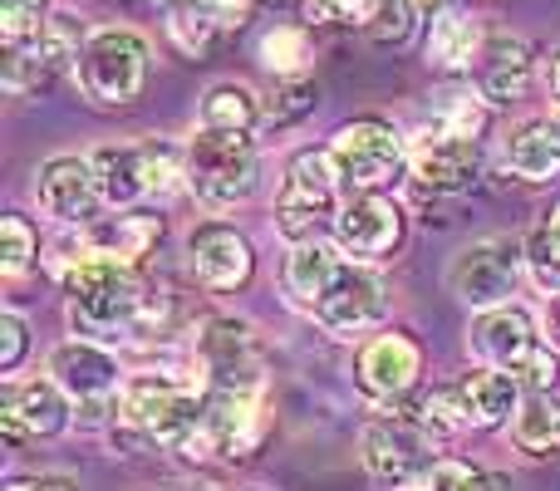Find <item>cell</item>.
Here are the masks:
<instances>
[{
  "label": "cell",
  "mask_w": 560,
  "mask_h": 491,
  "mask_svg": "<svg viewBox=\"0 0 560 491\" xmlns=\"http://www.w3.org/2000/svg\"><path fill=\"white\" fill-rule=\"evenodd\" d=\"M94 173L104 183V197L114 212H133L148 202V177H143V143L138 148H94Z\"/></svg>",
  "instance_id": "obj_26"
},
{
  "label": "cell",
  "mask_w": 560,
  "mask_h": 491,
  "mask_svg": "<svg viewBox=\"0 0 560 491\" xmlns=\"http://www.w3.org/2000/svg\"><path fill=\"white\" fill-rule=\"evenodd\" d=\"M256 59H261V69L276 79H305L310 59H315V39H310L305 25H276L261 35Z\"/></svg>",
  "instance_id": "obj_29"
},
{
  "label": "cell",
  "mask_w": 560,
  "mask_h": 491,
  "mask_svg": "<svg viewBox=\"0 0 560 491\" xmlns=\"http://www.w3.org/2000/svg\"><path fill=\"white\" fill-rule=\"evenodd\" d=\"M310 315H315L329 335L354 339V335H364V329L384 325L388 290H384V280H378L369 266L345 260V266H339V276L329 280V290L315 300V305H310Z\"/></svg>",
  "instance_id": "obj_16"
},
{
  "label": "cell",
  "mask_w": 560,
  "mask_h": 491,
  "mask_svg": "<svg viewBox=\"0 0 560 491\" xmlns=\"http://www.w3.org/2000/svg\"><path fill=\"white\" fill-rule=\"evenodd\" d=\"M187 270L197 276V285L217 290V295H232V290L252 285L256 246H252V236L226 222H197L187 232Z\"/></svg>",
  "instance_id": "obj_17"
},
{
  "label": "cell",
  "mask_w": 560,
  "mask_h": 491,
  "mask_svg": "<svg viewBox=\"0 0 560 491\" xmlns=\"http://www.w3.org/2000/svg\"><path fill=\"white\" fill-rule=\"evenodd\" d=\"M423 378V344L413 339V329H378L374 339H364L354 354V384L369 404L398 408Z\"/></svg>",
  "instance_id": "obj_13"
},
{
  "label": "cell",
  "mask_w": 560,
  "mask_h": 491,
  "mask_svg": "<svg viewBox=\"0 0 560 491\" xmlns=\"http://www.w3.org/2000/svg\"><path fill=\"white\" fill-rule=\"evenodd\" d=\"M526 388L516 384L512 374H502V369H467L463 378H453V384H438L428 388V394H418V404L408 408L413 418H423L433 433H463V428H502L516 418V408H522Z\"/></svg>",
  "instance_id": "obj_4"
},
{
  "label": "cell",
  "mask_w": 560,
  "mask_h": 491,
  "mask_svg": "<svg viewBox=\"0 0 560 491\" xmlns=\"http://www.w3.org/2000/svg\"><path fill=\"white\" fill-rule=\"evenodd\" d=\"M512 443L526 457H560V398L556 394H526L512 418Z\"/></svg>",
  "instance_id": "obj_27"
},
{
  "label": "cell",
  "mask_w": 560,
  "mask_h": 491,
  "mask_svg": "<svg viewBox=\"0 0 560 491\" xmlns=\"http://www.w3.org/2000/svg\"><path fill=\"white\" fill-rule=\"evenodd\" d=\"M443 133H457V138H477L487 128V98L472 94V89H447L438 94V124Z\"/></svg>",
  "instance_id": "obj_35"
},
{
  "label": "cell",
  "mask_w": 560,
  "mask_h": 491,
  "mask_svg": "<svg viewBox=\"0 0 560 491\" xmlns=\"http://www.w3.org/2000/svg\"><path fill=\"white\" fill-rule=\"evenodd\" d=\"M546 124H551V133H556V143H560V108H556L551 118H546Z\"/></svg>",
  "instance_id": "obj_47"
},
{
  "label": "cell",
  "mask_w": 560,
  "mask_h": 491,
  "mask_svg": "<svg viewBox=\"0 0 560 491\" xmlns=\"http://www.w3.org/2000/svg\"><path fill=\"white\" fill-rule=\"evenodd\" d=\"M45 0H0V39L10 45H30L45 30Z\"/></svg>",
  "instance_id": "obj_38"
},
{
  "label": "cell",
  "mask_w": 560,
  "mask_h": 491,
  "mask_svg": "<svg viewBox=\"0 0 560 491\" xmlns=\"http://www.w3.org/2000/svg\"><path fill=\"white\" fill-rule=\"evenodd\" d=\"M5 491H69V482H59V477H20Z\"/></svg>",
  "instance_id": "obj_44"
},
{
  "label": "cell",
  "mask_w": 560,
  "mask_h": 491,
  "mask_svg": "<svg viewBox=\"0 0 560 491\" xmlns=\"http://www.w3.org/2000/svg\"><path fill=\"white\" fill-rule=\"evenodd\" d=\"M69 394L55 378H5L0 384V428L5 443H25V437H55L69 428Z\"/></svg>",
  "instance_id": "obj_19"
},
{
  "label": "cell",
  "mask_w": 560,
  "mask_h": 491,
  "mask_svg": "<svg viewBox=\"0 0 560 491\" xmlns=\"http://www.w3.org/2000/svg\"><path fill=\"white\" fill-rule=\"evenodd\" d=\"M49 378L69 394V404L79 408L84 423H104V418L124 404V384H128L118 359L108 354L104 344H94V339H69V344H59L55 354H49Z\"/></svg>",
  "instance_id": "obj_12"
},
{
  "label": "cell",
  "mask_w": 560,
  "mask_h": 491,
  "mask_svg": "<svg viewBox=\"0 0 560 491\" xmlns=\"http://www.w3.org/2000/svg\"><path fill=\"white\" fill-rule=\"evenodd\" d=\"M398 491H506V477L482 472V467L463 463V457H438Z\"/></svg>",
  "instance_id": "obj_30"
},
{
  "label": "cell",
  "mask_w": 560,
  "mask_h": 491,
  "mask_svg": "<svg viewBox=\"0 0 560 491\" xmlns=\"http://www.w3.org/2000/svg\"><path fill=\"white\" fill-rule=\"evenodd\" d=\"M261 183V153L252 133H217L197 128L187 143V192L212 212L242 207Z\"/></svg>",
  "instance_id": "obj_5"
},
{
  "label": "cell",
  "mask_w": 560,
  "mask_h": 491,
  "mask_svg": "<svg viewBox=\"0 0 560 491\" xmlns=\"http://www.w3.org/2000/svg\"><path fill=\"white\" fill-rule=\"evenodd\" d=\"M345 260H349L345 250L329 246V242L290 246V256H285V290H290V300H295L300 309H310L329 290V280L339 276V266H345Z\"/></svg>",
  "instance_id": "obj_25"
},
{
  "label": "cell",
  "mask_w": 560,
  "mask_h": 491,
  "mask_svg": "<svg viewBox=\"0 0 560 491\" xmlns=\"http://www.w3.org/2000/svg\"><path fill=\"white\" fill-rule=\"evenodd\" d=\"M472 79H477V94H482L487 104H516V98L532 94L536 59H532V49H526L522 39L492 35L487 39V49H482V59H477Z\"/></svg>",
  "instance_id": "obj_22"
},
{
  "label": "cell",
  "mask_w": 560,
  "mask_h": 491,
  "mask_svg": "<svg viewBox=\"0 0 560 491\" xmlns=\"http://www.w3.org/2000/svg\"><path fill=\"white\" fill-rule=\"evenodd\" d=\"M329 232H335V246L349 260L374 266V260H388L404 246V207L384 192H354V197H345Z\"/></svg>",
  "instance_id": "obj_15"
},
{
  "label": "cell",
  "mask_w": 560,
  "mask_h": 491,
  "mask_svg": "<svg viewBox=\"0 0 560 491\" xmlns=\"http://www.w3.org/2000/svg\"><path fill=\"white\" fill-rule=\"evenodd\" d=\"M261 124H266V104L246 84H217V89H207L202 124H197V128H217V133H256Z\"/></svg>",
  "instance_id": "obj_28"
},
{
  "label": "cell",
  "mask_w": 560,
  "mask_h": 491,
  "mask_svg": "<svg viewBox=\"0 0 560 491\" xmlns=\"http://www.w3.org/2000/svg\"><path fill=\"white\" fill-rule=\"evenodd\" d=\"M39 256V226L20 212L0 217V270L5 276H25Z\"/></svg>",
  "instance_id": "obj_34"
},
{
  "label": "cell",
  "mask_w": 560,
  "mask_h": 491,
  "mask_svg": "<svg viewBox=\"0 0 560 491\" xmlns=\"http://www.w3.org/2000/svg\"><path fill=\"white\" fill-rule=\"evenodd\" d=\"M541 74H546V89H551V98H560V49H556L551 59H546Z\"/></svg>",
  "instance_id": "obj_45"
},
{
  "label": "cell",
  "mask_w": 560,
  "mask_h": 491,
  "mask_svg": "<svg viewBox=\"0 0 560 491\" xmlns=\"http://www.w3.org/2000/svg\"><path fill=\"white\" fill-rule=\"evenodd\" d=\"M55 276L69 300V325L79 329V339L124 344V339L148 335L143 319H148V295L153 290L138 280L133 266L79 242V250L55 260Z\"/></svg>",
  "instance_id": "obj_1"
},
{
  "label": "cell",
  "mask_w": 560,
  "mask_h": 491,
  "mask_svg": "<svg viewBox=\"0 0 560 491\" xmlns=\"http://www.w3.org/2000/svg\"><path fill=\"white\" fill-rule=\"evenodd\" d=\"M502 157L522 183H546V177L560 173V143H556V133H551L546 118H526V124H516L512 133L502 138Z\"/></svg>",
  "instance_id": "obj_24"
},
{
  "label": "cell",
  "mask_w": 560,
  "mask_h": 491,
  "mask_svg": "<svg viewBox=\"0 0 560 491\" xmlns=\"http://www.w3.org/2000/svg\"><path fill=\"white\" fill-rule=\"evenodd\" d=\"M526 270H532L526 266V242H516V236H487V242L457 250L453 266H447V285L472 309H502V305H512Z\"/></svg>",
  "instance_id": "obj_11"
},
{
  "label": "cell",
  "mask_w": 560,
  "mask_h": 491,
  "mask_svg": "<svg viewBox=\"0 0 560 491\" xmlns=\"http://www.w3.org/2000/svg\"><path fill=\"white\" fill-rule=\"evenodd\" d=\"M413 15H418V5L413 0H384V10L374 15V25L364 30L374 45H404L408 35H413Z\"/></svg>",
  "instance_id": "obj_40"
},
{
  "label": "cell",
  "mask_w": 560,
  "mask_h": 491,
  "mask_svg": "<svg viewBox=\"0 0 560 491\" xmlns=\"http://www.w3.org/2000/svg\"><path fill=\"white\" fill-rule=\"evenodd\" d=\"M148 65H153V49L138 30H94L79 55V89H84L89 104H104V108H124L143 94L148 84Z\"/></svg>",
  "instance_id": "obj_8"
},
{
  "label": "cell",
  "mask_w": 560,
  "mask_h": 491,
  "mask_svg": "<svg viewBox=\"0 0 560 491\" xmlns=\"http://www.w3.org/2000/svg\"><path fill=\"white\" fill-rule=\"evenodd\" d=\"M84 45H89L84 20L69 15V10H55V15L45 20V30L35 35V49L59 69V74H65V69H79V55H84Z\"/></svg>",
  "instance_id": "obj_32"
},
{
  "label": "cell",
  "mask_w": 560,
  "mask_h": 491,
  "mask_svg": "<svg viewBox=\"0 0 560 491\" xmlns=\"http://www.w3.org/2000/svg\"><path fill=\"white\" fill-rule=\"evenodd\" d=\"M526 266H532L536 285L560 295V197L551 212H546V222L526 236Z\"/></svg>",
  "instance_id": "obj_33"
},
{
  "label": "cell",
  "mask_w": 560,
  "mask_h": 491,
  "mask_svg": "<svg viewBox=\"0 0 560 491\" xmlns=\"http://www.w3.org/2000/svg\"><path fill=\"white\" fill-rule=\"evenodd\" d=\"M197 5L207 10V15L217 20V25L232 35V30H242L246 20H252V10H256V0H197Z\"/></svg>",
  "instance_id": "obj_42"
},
{
  "label": "cell",
  "mask_w": 560,
  "mask_h": 491,
  "mask_svg": "<svg viewBox=\"0 0 560 491\" xmlns=\"http://www.w3.org/2000/svg\"><path fill=\"white\" fill-rule=\"evenodd\" d=\"M163 217H153V212H114V217H104L98 226H89L84 232V242L94 246V250H104V256H114V260H124V266H143L148 256H153L158 246H163Z\"/></svg>",
  "instance_id": "obj_23"
},
{
  "label": "cell",
  "mask_w": 560,
  "mask_h": 491,
  "mask_svg": "<svg viewBox=\"0 0 560 491\" xmlns=\"http://www.w3.org/2000/svg\"><path fill=\"white\" fill-rule=\"evenodd\" d=\"M413 5H418V10H447L443 0H413Z\"/></svg>",
  "instance_id": "obj_46"
},
{
  "label": "cell",
  "mask_w": 560,
  "mask_h": 491,
  "mask_svg": "<svg viewBox=\"0 0 560 491\" xmlns=\"http://www.w3.org/2000/svg\"><path fill=\"white\" fill-rule=\"evenodd\" d=\"M467 349L477 354V364L512 374L526 394H556L560 384V354L546 344L541 319L522 305L482 309L467 329Z\"/></svg>",
  "instance_id": "obj_3"
},
{
  "label": "cell",
  "mask_w": 560,
  "mask_h": 491,
  "mask_svg": "<svg viewBox=\"0 0 560 491\" xmlns=\"http://www.w3.org/2000/svg\"><path fill=\"white\" fill-rule=\"evenodd\" d=\"M487 39L492 35H487L482 15L447 5V10H438L433 30H428V65H433L438 74H472Z\"/></svg>",
  "instance_id": "obj_21"
},
{
  "label": "cell",
  "mask_w": 560,
  "mask_h": 491,
  "mask_svg": "<svg viewBox=\"0 0 560 491\" xmlns=\"http://www.w3.org/2000/svg\"><path fill=\"white\" fill-rule=\"evenodd\" d=\"M197 369L207 374L212 394H246L261 398L266 388V349L256 339V329L236 315H212L197 329Z\"/></svg>",
  "instance_id": "obj_9"
},
{
  "label": "cell",
  "mask_w": 560,
  "mask_h": 491,
  "mask_svg": "<svg viewBox=\"0 0 560 491\" xmlns=\"http://www.w3.org/2000/svg\"><path fill=\"white\" fill-rule=\"evenodd\" d=\"M222 35H226V30L217 25V20L207 15L197 0H177V5L167 10V39H173V45L183 49L187 59L212 55V49L222 45Z\"/></svg>",
  "instance_id": "obj_31"
},
{
  "label": "cell",
  "mask_w": 560,
  "mask_h": 491,
  "mask_svg": "<svg viewBox=\"0 0 560 491\" xmlns=\"http://www.w3.org/2000/svg\"><path fill=\"white\" fill-rule=\"evenodd\" d=\"M339 187H345V183H339L329 153H319V148L295 153L285 163L280 187H276V232L285 236L290 246L319 242V232H325V226H335L339 207H345Z\"/></svg>",
  "instance_id": "obj_6"
},
{
  "label": "cell",
  "mask_w": 560,
  "mask_h": 491,
  "mask_svg": "<svg viewBox=\"0 0 560 491\" xmlns=\"http://www.w3.org/2000/svg\"><path fill=\"white\" fill-rule=\"evenodd\" d=\"M55 74L59 69L39 55L35 39H30V45H10L5 49V89L10 94H39V89L55 84Z\"/></svg>",
  "instance_id": "obj_36"
},
{
  "label": "cell",
  "mask_w": 560,
  "mask_h": 491,
  "mask_svg": "<svg viewBox=\"0 0 560 491\" xmlns=\"http://www.w3.org/2000/svg\"><path fill=\"white\" fill-rule=\"evenodd\" d=\"M359 457H364V472L374 477L378 487L398 491L404 482H413L428 463L443 457V433H433L423 418H413L404 408V413L374 418V423L359 433Z\"/></svg>",
  "instance_id": "obj_10"
},
{
  "label": "cell",
  "mask_w": 560,
  "mask_h": 491,
  "mask_svg": "<svg viewBox=\"0 0 560 491\" xmlns=\"http://www.w3.org/2000/svg\"><path fill=\"white\" fill-rule=\"evenodd\" d=\"M271 433V418H266L261 398L246 394H207V443H212V457H226V463H242Z\"/></svg>",
  "instance_id": "obj_20"
},
{
  "label": "cell",
  "mask_w": 560,
  "mask_h": 491,
  "mask_svg": "<svg viewBox=\"0 0 560 491\" xmlns=\"http://www.w3.org/2000/svg\"><path fill=\"white\" fill-rule=\"evenodd\" d=\"M30 354V325L20 315H0V374H15Z\"/></svg>",
  "instance_id": "obj_41"
},
{
  "label": "cell",
  "mask_w": 560,
  "mask_h": 491,
  "mask_svg": "<svg viewBox=\"0 0 560 491\" xmlns=\"http://www.w3.org/2000/svg\"><path fill=\"white\" fill-rule=\"evenodd\" d=\"M541 335H546V344L560 354V295L546 300V309H541Z\"/></svg>",
  "instance_id": "obj_43"
},
{
  "label": "cell",
  "mask_w": 560,
  "mask_h": 491,
  "mask_svg": "<svg viewBox=\"0 0 560 491\" xmlns=\"http://www.w3.org/2000/svg\"><path fill=\"white\" fill-rule=\"evenodd\" d=\"M408 177L423 197H453V192H467V187L482 177V148L477 138H457V133H423L408 153Z\"/></svg>",
  "instance_id": "obj_18"
},
{
  "label": "cell",
  "mask_w": 560,
  "mask_h": 491,
  "mask_svg": "<svg viewBox=\"0 0 560 491\" xmlns=\"http://www.w3.org/2000/svg\"><path fill=\"white\" fill-rule=\"evenodd\" d=\"M384 10V0H305V15L319 25H349V30H369L374 15Z\"/></svg>",
  "instance_id": "obj_39"
},
{
  "label": "cell",
  "mask_w": 560,
  "mask_h": 491,
  "mask_svg": "<svg viewBox=\"0 0 560 491\" xmlns=\"http://www.w3.org/2000/svg\"><path fill=\"white\" fill-rule=\"evenodd\" d=\"M35 202L45 217H55V222H65V226H79V232L98 226L108 212V197L94 173V157H74V153L49 157L35 173Z\"/></svg>",
  "instance_id": "obj_14"
},
{
  "label": "cell",
  "mask_w": 560,
  "mask_h": 491,
  "mask_svg": "<svg viewBox=\"0 0 560 491\" xmlns=\"http://www.w3.org/2000/svg\"><path fill=\"white\" fill-rule=\"evenodd\" d=\"M315 104H319L315 79H276L271 98H266V124H271V128L300 124V118L315 114Z\"/></svg>",
  "instance_id": "obj_37"
},
{
  "label": "cell",
  "mask_w": 560,
  "mask_h": 491,
  "mask_svg": "<svg viewBox=\"0 0 560 491\" xmlns=\"http://www.w3.org/2000/svg\"><path fill=\"white\" fill-rule=\"evenodd\" d=\"M325 153H329V163H335L339 183L354 197V192H388V187L408 173V153H413V148H408L404 133H398L394 124H384V118H354V124H345L329 138Z\"/></svg>",
  "instance_id": "obj_7"
},
{
  "label": "cell",
  "mask_w": 560,
  "mask_h": 491,
  "mask_svg": "<svg viewBox=\"0 0 560 491\" xmlns=\"http://www.w3.org/2000/svg\"><path fill=\"white\" fill-rule=\"evenodd\" d=\"M118 413H124V423L133 433L187 457V463H207L212 457V443H207V398L197 388L177 384V378H163V374L128 378Z\"/></svg>",
  "instance_id": "obj_2"
}]
</instances>
